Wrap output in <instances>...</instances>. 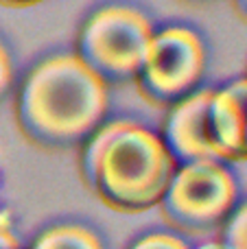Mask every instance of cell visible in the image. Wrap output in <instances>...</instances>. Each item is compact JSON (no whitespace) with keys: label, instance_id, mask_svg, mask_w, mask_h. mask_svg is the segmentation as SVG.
<instances>
[{"label":"cell","instance_id":"obj_17","mask_svg":"<svg viewBox=\"0 0 247 249\" xmlns=\"http://www.w3.org/2000/svg\"><path fill=\"white\" fill-rule=\"evenodd\" d=\"M186 2H208V0H186Z\"/></svg>","mask_w":247,"mask_h":249},{"label":"cell","instance_id":"obj_12","mask_svg":"<svg viewBox=\"0 0 247 249\" xmlns=\"http://www.w3.org/2000/svg\"><path fill=\"white\" fill-rule=\"evenodd\" d=\"M13 81V66H11V57H9V51L4 48V44L0 42V96L9 90Z\"/></svg>","mask_w":247,"mask_h":249},{"label":"cell","instance_id":"obj_15","mask_svg":"<svg viewBox=\"0 0 247 249\" xmlns=\"http://www.w3.org/2000/svg\"><path fill=\"white\" fill-rule=\"evenodd\" d=\"M197 249H226L221 245V241H210V243H204V245H199Z\"/></svg>","mask_w":247,"mask_h":249},{"label":"cell","instance_id":"obj_11","mask_svg":"<svg viewBox=\"0 0 247 249\" xmlns=\"http://www.w3.org/2000/svg\"><path fill=\"white\" fill-rule=\"evenodd\" d=\"M0 249H20L18 236L13 232V221L7 210H0Z\"/></svg>","mask_w":247,"mask_h":249},{"label":"cell","instance_id":"obj_6","mask_svg":"<svg viewBox=\"0 0 247 249\" xmlns=\"http://www.w3.org/2000/svg\"><path fill=\"white\" fill-rule=\"evenodd\" d=\"M214 90L195 94L171 105L162 127V142L177 166L201 160H219L208 138V105Z\"/></svg>","mask_w":247,"mask_h":249},{"label":"cell","instance_id":"obj_13","mask_svg":"<svg viewBox=\"0 0 247 249\" xmlns=\"http://www.w3.org/2000/svg\"><path fill=\"white\" fill-rule=\"evenodd\" d=\"M37 2H42V0H0V4H7V7H31Z\"/></svg>","mask_w":247,"mask_h":249},{"label":"cell","instance_id":"obj_18","mask_svg":"<svg viewBox=\"0 0 247 249\" xmlns=\"http://www.w3.org/2000/svg\"><path fill=\"white\" fill-rule=\"evenodd\" d=\"M0 190H2V177H0Z\"/></svg>","mask_w":247,"mask_h":249},{"label":"cell","instance_id":"obj_1","mask_svg":"<svg viewBox=\"0 0 247 249\" xmlns=\"http://www.w3.org/2000/svg\"><path fill=\"white\" fill-rule=\"evenodd\" d=\"M107 107V86L72 53L31 68L18 92L16 118L33 144L68 149L103 124Z\"/></svg>","mask_w":247,"mask_h":249},{"label":"cell","instance_id":"obj_4","mask_svg":"<svg viewBox=\"0 0 247 249\" xmlns=\"http://www.w3.org/2000/svg\"><path fill=\"white\" fill-rule=\"evenodd\" d=\"M239 181L221 160H201L177 166L164 197L162 216L171 228L186 234H206L234 212Z\"/></svg>","mask_w":247,"mask_h":249},{"label":"cell","instance_id":"obj_3","mask_svg":"<svg viewBox=\"0 0 247 249\" xmlns=\"http://www.w3.org/2000/svg\"><path fill=\"white\" fill-rule=\"evenodd\" d=\"M151 37L153 26L140 9L107 4L81 26L74 55L105 86H121L136 81Z\"/></svg>","mask_w":247,"mask_h":249},{"label":"cell","instance_id":"obj_2","mask_svg":"<svg viewBox=\"0 0 247 249\" xmlns=\"http://www.w3.org/2000/svg\"><path fill=\"white\" fill-rule=\"evenodd\" d=\"M177 164L160 133L131 121L103 123L86 140L81 177L116 212H144L160 206Z\"/></svg>","mask_w":247,"mask_h":249},{"label":"cell","instance_id":"obj_8","mask_svg":"<svg viewBox=\"0 0 247 249\" xmlns=\"http://www.w3.org/2000/svg\"><path fill=\"white\" fill-rule=\"evenodd\" d=\"M31 249H103V243L83 225L59 223L39 232Z\"/></svg>","mask_w":247,"mask_h":249},{"label":"cell","instance_id":"obj_9","mask_svg":"<svg viewBox=\"0 0 247 249\" xmlns=\"http://www.w3.org/2000/svg\"><path fill=\"white\" fill-rule=\"evenodd\" d=\"M221 245L226 249H247V201L236 206L223 223Z\"/></svg>","mask_w":247,"mask_h":249},{"label":"cell","instance_id":"obj_14","mask_svg":"<svg viewBox=\"0 0 247 249\" xmlns=\"http://www.w3.org/2000/svg\"><path fill=\"white\" fill-rule=\"evenodd\" d=\"M232 4H234L236 13L247 22V0H232Z\"/></svg>","mask_w":247,"mask_h":249},{"label":"cell","instance_id":"obj_7","mask_svg":"<svg viewBox=\"0 0 247 249\" xmlns=\"http://www.w3.org/2000/svg\"><path fill=\"white\" fill-rule=\"evenodd\" d=\"M247 77L212 92L208 105V138L221 162L245 160Z\"/></svg>","mask_w":247,"mask_h":249},{"label":"cell","instance_id":"obj_10","mask_svg":"<svg viewBox=\"0 0 247 249\" xmlns=\"http://www.w3.org/2000/svg\"><path fill=\"white\" fill-rule=\"evenodd\" d=\"M127 249H191L186 243L175 234L166 232H151L140 236L138 241H134Z\"/></svg>","mask_w":247,"mask_h":249},{"label":"cell","instance_id":"obj_16","mask_svg":"<svg viewBox=\"0 0 247 249\" xmlns=\"http://www.w3.org/2000/svg\"><path fill=\"white\" fill-rule=\"evenodd\" d=\"M245 160H247V131H245Z\"/></svg>","mask_w":247,"mask_h":249},{"label":"cell","instance_id":"obj_5","mask_svg":"<svg viewBox=\"0 0 247 249\" xmlns=\"http://www.w3.org/2000/svg\"><path fill=\"white\" fill-rule=\"evenodd\" d=\"M206 72V46L197 31L166 26L153 31L136 77L140 94L153 105H175L195 94Z\"/></svg>","mask_w":247,"mask_h":249}]
</instances>
